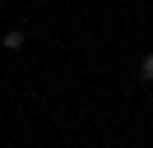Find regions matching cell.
Instances as JSON below:
<instances>
[{
	"instance_id": "7a4b0ae2",
	"label": "cell",
	"mask_w": 153,
	"mask_h": 148,
	"mask_svg": "<svg viewBox=\"0 0 153 148\" xmlns=\"http://www.w3.org/2000/svg\"><path fill=\"white\" fill-rule=\"evenodd\" d=\"M139 79H149V83H153V51H149V56L139 60Z\"/></svg>"
},
{
	"instance_id": "6da1fadb",
	"label": "cell",
	"mask_w": 153,
	"mask_h": 148,
	"mask_svg": "<svg viewBox=\"0 0 153 148\" xmlns=\"http://www.w3.org/2000/svg\"><path fill=\"white\" fill-rule=\"evenodd\" d=\"M0 46H5V51H19V46H23V33H19V28H10V33L0 37Z\"/></svg>"
}]
</instances>
